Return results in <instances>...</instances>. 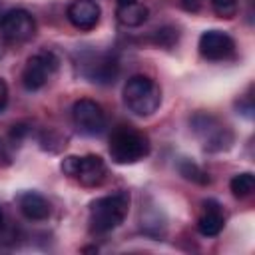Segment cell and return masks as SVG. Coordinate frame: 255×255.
<instances>
[{
	"mask_svg": "<svg viewBox=\"0 0 255 255\" xmlns=\"http://www.w3.org/2000/svg\"><path fill=\"white\" fill-rule=\"evenodd\" d=\"M229 189L235 197H247L253 193L255 189V175L251 171H243V173H237L231 177L229 181Z\"/></svg>",
	"mask_w": 255,
	"mask_h": 255,
	"instance_id": "15",
	"label": "cell"
},
{
	"mask_svg": "<svg viewBox=\"0 0 255 255\" xmlns=\"http://www.w3.org/2000/svg\"><path fill=\"white\" fill-rule=\"evenodd\" d=\"M36 34V20L24 8H12L0 18V36L8 44H24Z\"/></svg>",
	"mask_w": 255,
	"mask_h": 255,
	"instance_id": "8",
	"label": "cell"
},
{
	"mask_svg": "<svg viewBox=\"0 0 255 255\" xmlns=\"http://www.w3.org/2000/svg\"><path fill=\"white\" fill-rule=\"evenodd\" d=\"M16 201H18L20 213L30 221H44L50 217V211H52L50 201L38 191H22Z\"/></svg>",
	"mask_w": 255,
	"mask_h": 255,
	"instance_id": "12",
	"label": "cell"
},
{
	"mask_svg": "<svg viewBox=\"0 0 255 255\" xmlns=\"http://www.w3.org/2000/svg\"><path fill=\"white\" fill-rule=\"evenodd\" d=\"M108 149H110V155L116 163H120V165L135 163V161L147 157L149 137L131 126H120L114 129Z\"/></svg>",
	"mask_w": 255,
	"mask_h": 255,
	"instance_id": "3",
	"label": "cell"
},
{
	"mask_svg": "<svg viewBox=\"0 0 255 255\" xmlns=\"http://www.w3.org/2000/svg\"><path fill=\"white\" fill-rule=\"evenodd\" d=\"M191 128L195 135L201 139L203 147L207 151H223L233 143V133L231 129L221 124L217 118L209 114H197L191 120Z\"/></svg>",
	"mask_w": 255,
	"mask_h": 255,
	"instance_id": "6",
	"label": "cell"
},
{
	"mask_svg": "<svg viewBox=\"0 0 255 255\" xmlns=\"http://www.w3.org/2000/svg\"><path fill=\"white\" fill-rule=\"evenodd\" d=\"M197 48L205 60L219 62V60H227L235 54V40L223 30H205L199 36Z\"/></svg>",
	"mask_w": 255,
	"mask_h": 255,
	"instance_id": "10",
	"label": "cell"
},
{
	"mask_svg": "<svg viewBox=\"0 0 255 255\" xmlns=\"http://www.w3.org/2000/svg\"><path fill=\"white\" fill-rule=\"evenodd\" d=\"M179 38V32L177 28L173 26H161L157 30H153V36H151V42L155 46H161V48H171Z\"/></svg>",
	"mask_w": 255,
	"mask_h": 255,
	"instance_id": "17",
	"label": "cell"
},
{
	"mask_svg": "<svg viewBox=\"0 0 255 255\" xmlns=\"http://www.w3.org/2000/svg\"><path fill=\"white\" fill-rule=\"evenodd\" d=\"M181 6L189 12H195L199 8V0H181Z\"/></svg>",
	"mask_w": 255,
	"mask_h": 255,
	"instance_id": "21",
	"label": "cell"
},
{
	"mask_svg": "<svg viewBox=\"0 0 255 255\" xmlns=\"http://www.w3.org/2000/svg\"><path fill=\"white\" fill-rule=\"evenodd\" d=\"M8 86H6V82L0 78V114L6 110V106H8Z\"/></svg>",
	"mask_w": 255,
	"mask_h": 255,
	"instance_id": "19",
	"label": "cell"
},
{
	"mask_svg": "<svg viewBox=\"0 0 255 255\" xmlns=\"http://www.w3.org/2000/svg\"><path fill=\"white\" fill-rule=\"evenodd\" d=\"M118 2V6H122V4H129V2H135V0H116Z\"/></svg>",
	"mask_w": 255,
	"mask_h": 255,
	"instance_id": "22",
	"label": "cell"
},
{
	"mask_svg": "<svg viewBox=\"0 0 255 255\" xmlns=\"http://www.w3.org/2000/svg\"><path fill=\"white\" fill-rule=\"evenodd\" d=\"M116 16H118V22L122 26H126V28H137V26H141L147 20L149 10H147V6H143L141 2L135 0V2H129V4L118 6Z\"/></svg>",
	"mask_w": 255,
	"mask_h": 255,
	"instance_id": "14",
	"label": "cell"
},
{
	"mask_svg": "<svg viewBox=\"0 0 255 255\" xmlns=\"http://www.w3.org/2000/svg\"><path fill=\"white\" fill-rule=\"evenodd\" d=\"M197 231L203 235V237H215L221 233V229L225 227V215H223V209L217 201H203V213L197 217V223H195Z\"/></svg>",
	"mask_w": 255,
	"mask_h": 255,
	"instance_id": "13",
	"label": "cell"
},
{
	"mask_svg": "<svg viewBox=\"0 0 255 255\" xmlns=\"http://www.w3.org/2000/svg\"><path fill=\"white\" fill-rule=\"evenodd\" d=\"M209 2H211L213 12L225 20H231L239 10V0H209Z\"/></svg>",
	"mask_w": 255,
	"mask_h": 255,
	"instance_id": "18",
	"label": "cell"
},
{
	"mask_svg": "<svg viewBox=\"0 0 255 255\" xmlns=\"http://www.w3.org/2000/svg\"><path fill=\"white\" fill-rule=\"evenodd\" d=\"M78 72L80 76H84L88 82L92 84H114L118 74H120V64L118 58L110 52H94V50H86L78 56L76 60Z\"/></svg>",
	"mask_w": 255,
	"mask_h": 255,
	"instance_id": "4",
	"label": "cell"
},
{
	"mask_svg": "<svg viewBox=\"0 0 255 255\" xmlns=\"http://www.w3.org/2000/svg\"><path fill=\"white\" fill-rule=\"evenodd\" d=\"M124 104L139 118H149L161 106V88L149 76H131L124 86Z\"/></svg>",
	"mask_w": 255,
	"mask_h": 255,
	"instance_id": "2",
	"label": "cell"
},
{
	"mask_svg": "<svg viewBox=\"0 0 255 255\" xmlns=\"http://www.w3.org/2000/svg\"><path fill=\"white\" fill-rule=\"evenodd\" d=\"M177 169H179V173L187 179V181H193V183H197V185H207L211 179H209V173L207 171H203L195 161H191V159H181L179 161V165H177Z\"/></svg>",
	"mask_w": 255,
	"mask_h": 255,
	"instance_id": "16",
	"label": "cell"
},
{
	"mask_svg": "<svg viewBox=\"0 0 255 255\" xmlns=\"http://www.w3.org/2000/svg\"><path fill=\"white\" fill-rule=\"evenodd\" d=\"M72 122L84 135H100L106 129V114L102 106L90 98H82L72 108Z\"/></svg>",
	"mask_w": 255,
	"mask_h": 255,
	"instance_id": "9",
	"label": "cell"
},
{
	"mask_svg": "<svg viewBox=\"0 0 255 255\" xmlns=\"http://www.w3.org/2000/svg\"><path fill=\"white\" fill-rule=\"evenodd\" d=\"M2 227H4V213H2V209H0V231H2Z\"/></svg>",
	"mask_w": 255,
	"mask_h": 255,
	"instance_id": "23",
	"label": "cell"
},
{
	"mask_svg": "<svg viewBox=\"0 0 255 255\" xmlns=\"http://www.w3.org/2000/svg\"><path fill=\"white\" fill-rule=\"evenodd\" d=\"M56 70H58V58L52 52H38L26 60V66L20 76L22 86L28 92H38L50 82Z\"/></svg>",
	"mask_w": 255,
	"mask_h": 255,
	"instance_id": "7",
	"label": "cell"
},
{
	"mask_svg": "<svg viewBox=\"0 0 255 255\" xmlns=\"http://www.w3.org/2000/svg\"><path fill=\"white\" fill-rule=\"evenodd\" d=\"M8 163H10V155H8V151H6L4 141L0 139V165H8Z\"/></svg>",
	"mask_w": 255,
	"mask_h": 255,
	"instance_id": "20",
	"label": "cell"
},
{
	"mask_svg": "<svg viewBox=\"0 0 255 255\" xmlns=\"http://www.w3.org/2000/svg\"><path fill=\"white\" fill-rule=\"evenodd\" d=\"M60 169L70 179H76L84 187L100 185L108 175V165L100 155H68L62 159Z\"/></svg>",
	"mask_w": 255,
	"mask_h": 255,
	"instance_id": "5",
	"label": "cell"
},
{
	"mask_svg": "<svg viewBox=\"0 0 255 255\" xmlns=\"http://www.w3.org/2000/svg\"><path fill=\"white\" fill-rule=\"evenodd\" d=\"M66 16H68V20L74 28L88 32V30L98 26L102 10H100L98 2H94V0H74L68 6Z\"/></svg>",
	"mask_w": 255,
	"mask_h": 255,
	"instance_id": "11",
	"label": "cell"
},
{
	"mask_svg": "<svg viewBox=\"0 0 255 255\" xmlns=\"http://www.w3.org/2000/svg\"><path fill=\"white\" fill-rule=\"evenodd\" d=\"M129 211V193L118 191L112 195L98 197L90 203L88 211V223L90 231L96 235H104L120 227Z\"/></svg>",
	"mask_w": 255,
	"mask_h": 255,
	"instance_id": "1",
	"label": "cell"
}]
</instances>
